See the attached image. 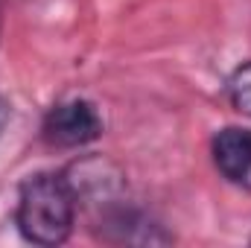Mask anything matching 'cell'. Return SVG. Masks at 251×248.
I'll return each instance as SVG.
<instances>
[{"label":"cell","instance_id":"6da1fadb","mask_svg":"<svg viewBox=\"0 0 251 248\" xmlns=\"http://www.w3.org/2000/svg\"><path fill=\"white\" fill-rule=\"evenodd\" d=\"M79 196L67 173H41L26 178L18 196L15 222L24 240L35 246H62L73 231Z\"/></svg>","mask_w":251,"mask_h":248},{"label":"cell","instance_id":"277c9868","mask_svg":"<svg viewBox=\"0 0 251 248\" xmlns=\"http://www.w3.org/2000/svg\"><path fill=\"white\" fill-rule=\"evenodd\" d=\"M102 237L111 243H170L167 234H161L158 225H152L143 213L123 207V204H111L102 216Z\"/></svg>","mask_w":251,"mask_h":248},{"label":"cell","instance_id":"7a4b0ae2","mask_svg":"<svg viewBox=\"0 0 251 248\" xmlns=\"http://www.w3.org/2000/svg\"><path fill=\"white\" fill-rule=\"evenodd\" d=\"M102 134L100 111L85 99H70L56 105L44 120V140L59 149H76Z\"/></svg>","mask_w":251,"mask_h":248},{"label":"cell","instance_id":"5b68a950","mask_svg":"<svg viewBox=\"0 0 251 248\" xmlns=\"http://www.w3.org/2000/svg\"><path fill=\"white\" fill-rule=\"evenodd\" d=\"M228 99L240 114L251 117V62L237 67L234 76L228 79Z\"/></svg>","mask_w":251,"mask_h":248},{"label":"cell","instance_id":"8992f818","mask_svg":"<svg viewBox=\"0 0 251 248\" xmlns=\"http://www.w3.org/2000/svg\"><path fill=\"white\" fill-rule=\"evenodd\" d=\"M9 114H12V111H9V102H6V99L0 97V134L6 131V123H9Z\"/></svg>","mask_w":251,"mask_h":248},{"label":"cell","instance_id":"3957f363","mask_svg":"<svg viewBox=\"0 0 251 248\" xmlns=\"http://www.w3.org/2000/svg\"><path fill=\"white\" fill-rule=\"evenodd\" d=\"M210 155L216 170L228 184L251 190V131L240 125H228L213 134Z\"/></svg>","mask_w":251,"mask_h":248}]
</instances>
